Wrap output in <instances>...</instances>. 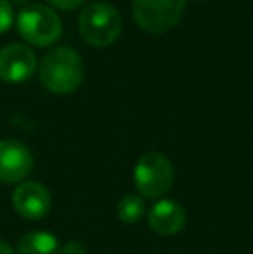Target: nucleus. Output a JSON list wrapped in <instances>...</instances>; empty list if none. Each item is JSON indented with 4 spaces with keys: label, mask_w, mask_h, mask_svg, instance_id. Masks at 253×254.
Listing matches in <instances>:
<instances>
[{
    "label": "nucleus",
    "mask_w": 253,
    "mask_h": 254,
    "mask_svg": "<svg viewBox=\"0 0 253 254\" xmlns=\"http://www.w3.org/2000/svg\"><path fill=\"white\" fill-rule=\"evenodd\" d=\"M38 76L42 85L52 94H71L85 78L84 59L71 47H56L42 57Z\"/></svg>",
    "instance_id": "1"
},
{
    "label": "nucleus",
    "mask_w": 253,
    "mask_h": 254,
    "mask_svg": "<svg viewBox=\"0 0 253 254\" xmlns=\"http://www.w3.org/2000/svg\"><path fill=\"white\" fill-rule=\"evenodd\" d=\"M122 14L108 2H92L78 17L80 35L94 47H108L118 40L122 33Z\"/></svg>",
    "instance_id": "2"
},
{
    "label": "nucleus",
    "mask_w": 253,
    "mask_h": 254,
    "mask_svg": "<svg viewBox=\"0 0 253 254\" xmlns=\"http://www.w3.org/2000/svg\"><path fill=\"white\" fill-rule=\"evenodd\" d=\"M175 180L172 161L162 152H146L137 159L134 168V184L139 195L148 199L163 197Z\"/></svg>",
    "instance_id": "3"
},
{
    "label": "nucleus",
    "mask_w": 253,
    "mask_h": 254,
    "mask_svg": "<svg viewBox=\"0 0 253 254\" xmlns=\"http://www.w3.org/2000/svg\"><path fill=\"white\" fill-rule=\"evenodd\" d=\"M17 31L35 47H47L61 37V19L47 5L30 3L17 14Z\"/></svg>",
    "instance_id": "4"
},
{
    "label": "nucleus",
    "mask_w": 253,
    "mask_h": 254,
    "mask_svg": "<svg viewBox=\"0 0 253 254\" xmlns=\"http://www.w3.org/2000/svg\"><path fill=\"white\" fill-rule=\"evenodd\" d=\"M134 17L148 33H165L179 24L186 10V0H134Z\"/></svg>",
    "instance_id": "5"
},
{
    "label": "nucleus",
    "mask_w": 253,
    "mask_h": 254,
    "mask_svg": "<svg viewBox=\"0 0 253 254\" xmlns=\"http://www.w3.org/2000/svg\"><path fill=\"white\" fill-rule=\"evenodd\" d=\"M33 154L16 138L0 140V184H21L33 170Z\"/></svg>",
    "instance_id": "6"
},
{
    "label": "nucleus",
    "mask_w": 253,
    "mask_h": 254,
    "mask_svg": "<svg viewBox=\"0 0 253 254\" xmlns=\"http://www.w3.org/2000/svg\"><path fill=\"white\" fill-rule=\"evenodd\" d=\"M12 206L24 220L37 221L49 214L52 206L51 192L45 185L35 180H24L17 184L12 194Z\"/></svg>",
    "instance_id": "7"
},
{
    "label": "nucleus",
    "mask_w": 253,
    "mask_h": 254,
    "mask_svg": "<svg viewBox=\"0 0 253 254\" xmlns=\"http://www.w3.org/2000/svg\"><path fill=\"white\" fill-rule=\"evenodd\" d=\"M37 69V56L24 44H9L0 49V80L5 83H23Z\"/></svg>",
    "instance_id": "8"
},
{
    "label": "nucleus",
    "mask_w": 253,
    "mask_h": 254,
    "mask_svg": "<svg viewBox=\"0 0 253 254\" xmlns=\"http://www.w3.org/2000/svg\"><path fill=\"white\" fill-rule=\"evenodd\" d=\"M148 221L149 227L156 234L169 237V235L179 234L186 227L187 214L179 202L172 201V199H162L151 207L148 214Z\"/></svg>",
    "instance_id": "9"
},
{
    "label": "nucleus",
    "mask_w": 253,
    "mask_h": 254,
    "mask_svg": "<svg viewBox=\"0 0 253 254\" xmlns=\"http://www.w3.org/2000/svg\"><path fill=\"white\" fill-rule=\"evenodd\" d=\"M58 237L45 230L26 232L17 242L16 254H61Z\"/></svg>",
    "instance_id": "10"
},
{
    "label": "nucleus",
    "mask_w": 253,
    "mask_h": 254,
    "mask_svg": "<svg viewBox=\"0 0 253 254\" xmlns=\"http://www.w3.org/2000/svg\"><path fill=\"white\" fill-rule=\"evenodd\" d=\"M146 211V204L142 195L139 194H127L120 199L118 206H116V214H118L120 221L125 225H134L142 220Z\"/></svg>",
    "instance_id": "11"
},
{
    "label": "nucleus",
    "mask_w": 253,
    "mask_h": 254,
    "mask_svg": "<svg viewBox=\"0 0 253 254\" xmlns=\"http://www.w3.org/2000/svg\"><path fill=\"white\" fill-rule=\"evenodd\" d=\"M14 21V9L9 0H0V33H5Z\"/></svg>",
    "instance_id": "12"
},
{
    "label": "nucleus",
    "mask_w": 253,
    "mask_h": 254,
    "mask_svg": "<svg viewBox=\"0 0 253 254\" xmlns=\"http://www.w3.org/2000/svg\"><path fill=\"white\" fill-rule=\"evenodd\" d=\"M61 254H87V248L80 241H70L61 248Z\"/></svg>",
    "instance_id": "13"
},
{
    "label": "nucleus",
    "mask_w": 253,
    "mask_h": 254,
    "mask_svg": "<svg viewBox=\"0 0 253 254\" xmlns=\"http://www.w3.org/2000/svg\"><path fill=\"white\" fill-rule=\"evenodd\" d=\"M52 7L56 9H61V10H71V9H77L80 7L85 0H47Z\"/></svg>",
    "instance_id": "14"
},
{
    "label": "nucleus",
    "mask_w": 253,
    "mask_h": 254,
    "mask_svg": "<svg viewBox=\"0 0 253 254\" xmlns=\"http://www.w3.org/2000/svg\"><path fill=\"white\" fill-rule=\"evenodd\" d=\"M0 254H16L5 241H0Z\"/></svg>",
    "instance_id": "15"
}]
</instances>
